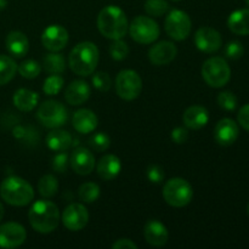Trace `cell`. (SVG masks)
<instances>
[{
  "instance_id": "cell-2",
  "label": "cell",
  "mask_w": 249,
  "mask_h": 249,
  "mask_svg": "<svg viewBox=\"0 0 249 249\" xmlns=\"http://www.w3.org/2000/svg\"><path fill=\"white\" fill-rule=\"evenodd\" d=\"M100 53L97 46L91 41H82L77 44L68 56L70 67L75 74L87 77L92 74L99 63Z\"/></svg>"
},
{
  "instance_id": "cell-41",
  "label": "cell",
  "mask_w": 249,
  "mask_h": 249,
  "mask_svg": "<svg viewBox=\"0 0 249 249\" xmlns=\"http://www.w3.org/2000/svg\"><path fill=\"white\" fill-rule=\"evenodd\" d=\"M170 138L178 145H181L185 143L189 140V130L186 128H182V126H178V128L173 129L172 134H170Z\"/></svg>"
},
{
  "instance_id": "cell-22",
  "label": "cell",
  "mask_w": 249,
  "mask_h": 249,
  "mask_svg": "<svg viewBox=\"0 0 249 249\" xmlns=\"http://www.w3.org/2000/svg\"><path fill=\"white\" fill-rule=\"evenodd\" d=\"M96 170L102 180L109 181V180L116 179L122 170L121 160L114 155L104 156L97 163Z\"/></svg>"
},
{
  "instance_id": "cell-27",
  "label": "cell",
  "mask_w": 249,
  "mask_h": 249,
  "mask_svg": "<svg viewBox=\"0 0 249 249\" xmlns=\"http://www.w3.org/2000/svg\"><path fill=\"white\" fill-rule=\"evenodd\" d=\"M44 70L50 74H62L66 70V61L61 53H51L44 57Z\"/></svg>"
},
{
  "instance_id": "cell-6",
  "label": "cell",
  "mask_w": 249,
  "mask_h": 249,
  "mask_svg": "<svg viewBox=\"0 0 249 249\" xmlns=\"http://www.w3.org/2000/svg\"><path fill=\"white\" fill-rule=\"evenodd\" d=\"M202 77L212 88H221L229 83L231 78L230 66L223 57H211L202 66Z\"/></svg>"
},
{
  "instance_id": "cell-13",
  "label": "cell",
  "mask_w": 249,
  "mask_h": 249,
  "mask_svg": "<svg viewBox=\"0 0 249 249\" xmlns=\"http://www.w3.org/2000/svg\"><path fill=\"white\" fill-rule=\"evenodd\" d=\"M195 44L202 53H213L221 48L223 39L216 29L212 27H201L195 33Z\"/></svg>"
},
{
  "instance_id": "cell-4",
  "label": "cell",
  "mask_w": 249,
  "mask_h": 249,
  "mask_svg": "<svg viewBox=\"0 0 249 249\" xmlns=\"http://www.w3.org/2000/svg\"><path fill=\"white\" fill-rule=\"evenodd\" d=\"M0 196L15 207H24L34 198V190L28 181L18 177H9L0 185Z\"/></svg>"
},
{
  "instance_id": "cell-43",
  "label": "cell",
  "mask_w": 249,
  "mask_h": 249,
  "mask_svg": "<svg viewBox=\"0 0 249 249\" xmlns=\"http://www.w3.org/2000/svg\"><path fill=\"white\" fill-rule=\"evenodd\" d=\"M113 249H138V245L129 238H121L112 245Z\"/></svg>"
},
{
  "instance_id": "cell-20",
  "label": "cell",
  "mask_w": 249,
  "mask_h": 249,
  "mask_svg": "<svg viewBox=\"0 0 249 249\" xmlns=\"http://www.w3.org/2000/svg\"><path fill=\"white\" fill-rule=\"evenodd\" d=\"M182 122L186 128L192 129V130H199V129L204 128L209 122V113L204 107L198 106V105L191 106L185 111L184 116H182Z\"/></svg>"
},
{
  "instance_id": "cell-35",
  "label": "cell",
  "mask_w": 249,
  "mask_h": 249,
  "mask_svg": "<svg viewBox=\"0 0 249 249\" xmlns=\"http://www.w3.org/2000/svg\"><path fill=\"white\" fill-rule=\"evenodd\" d=\"M109 55L116 61H122L126 58V56L129 55L128 44L122 40V39L113 40V43L109 45Z\"/></svg>"
},
{
  "instance_id": "cell-21",
  "label": "cell",
  "mask_w": 249,
  "mask_h": 249,
  "mask_svg": "<svg viewBox=\"0 0 249 249\" xmlns=\"http://www.w3.org/2000/svg\"><path fill=\"white\" fill-rule=\"evenodd\" d=\"M97 117L92 111L87 108L78 109L74 112L72 118L73 128L80 134H89L96 129Z\"/></svg>"
},
{
  "instance_id": "cell-11",
  "label": "cell",
  "mask_w": 249,
  "mask_h": 249,
  "mask_svg": "<svg viewBox=\"0 0 249 249\" xmlns=\"http://www.w3.org/2000/svg\"><path fill=\"white\" fill-rule=\"evenodd\" d=\"M61 220L65 228L70 231H80L89 221V213L83 204L72 203L65 208Z\"/></svg>"
},
{
  "instance_id": "cell-16",
  "label": "cell",
  "mask_w": 249,
  "mask_h": 249,
  "mask_svg": "<svg viewBox=\"0 0 249 249\" xmlns=\"http://www.w3.org/2000/svg\"><path fill=\"white\" fill-rule=\"evenodd\" d=\"M240 129L237 123L231 118H223L218 122L214 129L215 141L221 146H230L237 140Z\"/></svg>"
},
{
  "instance_id": "cell-42",
  "label": "cell",
  "mask_w": 249,
  "mask_h": 249,
  "mask_svg": "<svg viewBox=\"0 0 249 249\" xmlns=\"http://www.w3.org/2000/svg\"><path fill=\"white\" fill-rule=\"evenodd\" d=\"M237 121L243 129L249 131V104L241 107L237 114Z\"/></svg>"
},
{
  "instance_id": "cell-30",
  "label": "cell",
  "mask_w": 249,
  "mask_h": 249,
  "mask_svg": "<svg viewBox=\"0 0 249 249\" xmlns=\"http://www.w3.org/2000/svg\"><path fill=\"white\" fill-rule=\"evenodd\" d=\"M78 197L84 203H94L100 197V187L95 182H84L78 190Z\"/></svg>"
},
{
  "instance_id": "cell-9",
  "label": "cell",
  "mask_w": 249,
  "mask_h": 249,
  "mask_svg": "<svg viewBox=\"0 0 249 249\" xmlns=\"http://www.w3.org/2000/svg\"><path fill=\"white\" fill-rule=\"evenodd\" d=\"M142 90V80L138 72L133 70H123L116 78V91L121 99L131 101L139 97Z\"/></svg>"
},
{
  "instance_id": "cell-28",
  "label": "cell",
  "mask_w": 249,
  "mask_h": 249,
  "mask_svg": "<svg viewBox=\"0 0 249 249\" xmlns=\"http://www.w3.org/2000/svg\"><path fill=\"white\" fill-rule=\"evenodd\" d=\"M17 72V65L11 57L0 55V85H5L14 79Z\"/></svg>"
},
{
  "instance_id": "cell-40",
  "label": "cell",
  "mask_w": 249,
  "mask_h": 249,
  "mask_svg": "<svg viewBox=\"0 0 249 249\" xmlns=\"http://www.w3.org/2000/svg\"><path fill=\"white\" fill-rule=\"evenodd\" d=\"M147 179L152 184H160L164 180V172L162 168L157 164H152L147 168Z\"/></svg>"
},
{
  "instance_id": "cell-25",
  "label": "cell",
  "mask_w": 249,
  "mask_h": 249,
  "mask_svg": "<svg viewBox=\"0 0 249 249\" xmlns=\"http://www.w3.org/2000/svg\"><path fill=\"white\" fill-rule=\"evenodd\" d=\"M228 26L232 33L238 36H249V9L233 11L229 16Z\"/></svg>"
},
{
  "instance_id": "cell-36",
  "label": "cell",
  "mask_w": 249,
  "mask_h": 249,
  "mask_svg": "<svg viewBox=\"0 0 249 249\" xmlns=\"http://www.w3.org/2000/svg\"><path fill=\"white\" fill-rule=\"evenodd\" d=\"M92 85L99 91L107 92L112 87V80L106 72H96L92 75Z\"/></svg>"
},
{
  "instance_id": "cell-7",
  "label": "cell",
  "mask_w": 249,
  "mask_h": 249,
  "mask_svg": "<svg viewBox=\"0 0 249 249\" xmlns=\"http://www.w3.org/2000/svg\"><path fill=\"white\" fill-rule=\"evenodd\" d=\"M128 31L133 40L139 44H152L160 34L157 22L147 16L135 17L131 21Z\"/></svg>"
},
{
  "instance_id": "cell-32",
  "label": "cell",
  "mask_w": 249,
  "mask_h": 249,
  "mask_svg": "<svg viewBox=\"0 0 249 249\" xmlns=\"http://www.w3.org/2000/svg\"><path fill=\"white\" fill-rule=\"evenodd\" d=\"M19 74L22 75L26 79H34V78L38 77L41 72V67L36 61L34 60H27L23 61L21 65L17 67Z\"/></svg>"
},
{
  "instance_id": "cell-15",
  "label": "cell",
  "mask_w": 249,
  "mask_h": 249,
  "mask_svg": "<svg viewBox=\"0 0 249 249\" xmlns=\"http://www.w3.org/2000/svg\"><path fill=\"white\" fill-rule=\"evenodd\" d=\"M178 55V48L172 41L163 40L155 44L148 51V58L155 66L169 65Z\"/></svg>"
},
{
  "instance_id": "cell-46",
  "label": "cell",
  "mask_w": 249,
  "mask_h": 249,
  "mask_svg": "<svg viewBox=\"0 0 249 249\" xmlns=\"http://www.w3.org/2000/svg\"><path fill=\"white\" fill-rule=\"evenodd\" d=\"M245 1H246V4H247L248 6H249V0H245Z\"/></svg>"
},
{
  "instance_id": "cell-39",
  "label": "cell",
  "mask_w": 249,
  "mask_h": 249,
  "mask_svg": "<svg viewBox=\"0 0 249 249\" xmlns=\"http://www.w3.org/2000/svg\"><path fill=\"white\" fill-rule=\"evenodd\" d=\"M68 162H70V160H68V155L65 152V151H63L62 153H57L56 156H53V172L60 173V174L65 173L66 170H67Z\"/></svg>"
},
{
  "instance_id": "cell-44",
  "label": "cell",
  "mask_w": 249,
  "mask_h": 249,
  "mask_svg": "<svg viewBox=\"0 0 249 249\" xmlns=\"http://www.w3.org/2000/svg\"><path fill=\"white\" fill-rule=\"evenodd\" d=\"M6 6H7V0H0V11H2Z\"/></svg>"
},
{
  "instance_id": "cell-10",
  "label": "cell",
  "mask_w": 249,
  "mask_h": 249,
  "mask_svg": "<svg viewBox=\"0 0 249 249\" xmlns=\"http://www.w3.org/2000/svg\"><path fill=\"white\" fill-rule=\"evenodd\" d=\"M164 28L168 36L174 40H185L191 33V18L182 10H172L165 18Z\"/></svg>"
},
{
  "instance_id": "cell-17",
  "label": "cell",
  "mask_w": 249,
  "mask_h": 249,
  "mask_svg": "<svg viewBox=\"0 0 249 249\" xmlns=\"http://www.w3.org/2000/svg\"><path fill=\"white\" fill-rule=\"evenodd\" d=\"M70 163L77 174L89 175L95 168V157L88 148L78 147L73 151Z\"/></svg>"
},
{
  "instance_id": "cell-26",
  "label": "cell",
  "mask_w": 249,
  "mask_h": 249,
  "mask_svg": "<svg viewBox=\"0 0 249 249\" xmlns=\"http://www.w3.org/2000/svg\"><path fill=\"white\" fill-rule=\"evenodd\" d=\"M14 105L22 112H31L36 107L39 95L29 89H18L14 95Z\"/></svg>"
},
{
  "instance_id": "cell-23",
  "label": "cell",
  "mask_w": 249,
  "mask_h": 249,
  "mask_svg": "<svg viewBox=\"0 0 249 249\" xmlns=\"http://www.w3.org/2000/svg\"><path fill=\"white\" fill-rule=\"evenodd\" d=\"M6 49L15 57H23L29 50V41L26 34L22 32H10L6 36Z\"/></svg>"
},
{
  "instance_id": "cell-29",
  "label": "cell",
  "mask_w": 249,
  "mask_h": 249,
  "mask_svg": "<svg viewBox=\"0 0 249 249\" xmlns=\"http://www.w3.org/2000/svg\"><path fill=\"white\" fill-rule=\"evenodd\" d=\"M38 191L45 198H51L58 191V181L53 175H44L38 182Z\"/></svg>"
},
{
  "instance_id": "cell-38",
  "label": "cell",
  "mask_w": 249,
  "mask_h": 249,
  "mask_svg": "<svg viewBox=\"0 0 249 249\" xmlns=\"http://www.w3.org/2000/svg\"><path fill=\"white\" fill-rule=\"evenodd\" d=\"M243 53H245V48L240 41H230L225 48L226 57L231 58V60H238L242 57Z\"/></svg>"
},
{
  "instance_id": "cell-14",
  "label": "cell",
  "mask_w": 249,
  "mask_h": 249,
  "mask_svg": "<svg viewBox=\"0 0 249 249\" xmlns=\"http://www.w3.org/2000/svg\"><path fill=\"white\" fill-rule=\"evenodd\" d=\"M27 238L26 229L17 223H6L0 226V247L17 248L24 243Z\"/></svg>"
},
{
  "instance_id": "cell-19",
  "label": "cell",
  "mask_w": 249,
  "mask_h": 249,
  "mask_svg": "<svg viewBox=\"0 0 249 249\" xmlns=\"http://www.w3.org/2000/svg\"><path fill=\"white\" fill-rule=\"evenodd\" d=\"M91 90L84 80H74L66 88L65 99L72 106H80L89 100Z\"/></svg>"
},
{
  "instance_id": "cell-24",
  "label": "cell",
  "mask_w": 249,
  "mask_h": 249,
  "mask_svg": "<svg viewBox=\"0 0 249 249\" xmlns=\"http://www.w3.org/2000/svg\"><path fill=\"white\" fill-rule=\"evenodd\" d=\"M46 145L50 150L56 151V152H63L73 145L72 136L68 131L56 128L46 136Z\"/></svg>"
},
{
  "instance_id": "cell-3",
  "label": "cell",
  "mask_w": 249,
  "mask_h": 249,
  "mask_svg": "<svg viewBox=\"0 0 249 249\" xmlns=\"http://www.w3.org/2000/svg\"><path fill=\"white\" fill-rule=\"evenodd\" d=\"M29 224L40 233H50L57 229L60 224V212L57 206L50 201L40 199L33 203L28 212Z\"/></svg>"
},
{
  "instance_id": "cell-1",
  "label": "cell",
  "mask_w": 249,
  "mask_h": 249,
  "mask_svg": "<svg viewBox=\"0 0 249 249\" xmlns=\"http://www.w3.org/2000/svg\"><path fill=\"white\" fill-rule=\"evenodd\" d=\"M97 28L102 36L111 40L124 38L129 29L125 12L116 5L105 6L97 16Z\"/></svg>"
},
{
  "instance_id": "cell-8",
  "label": "cell",
  "mask_w": 249,
  "mask_h": 249,
  "mask_svg": "<svg viewBox=\"0 0 249 249\" xmlns=\"http://www.w3.org/2000/svg\"><path fill=\"white\" fill-rule=\"evenodd\" d=\"M36 117L41 125L49 129H56L65 125L68 116L63 104L56 100H48L39 106Z\"/></svg>"
},
{
  "instance_id": "cell-45",
  "label": "cell",
  "mask_w": 249,
  "mask_h": 249,
  "mask_svg": "<svg viewBox=\"0 0 249 249\" xmlns=\"http://www.w3.org/2000/svg\"><path fill=\"white\" fill-rule=\"evenodd\" d=\"M2 216H4V207L0 203V221L2 220Z\"/></svg>"
},
{
  "instance_id": "cell-48",
  "label": "cell",
  "mask_w": 249,
  "mask_h": 249,
  "mask_svg": "<svg viewBox=\"0 0 249 249\" xmlns=\"http://www.w3.org/2000/svg\"><path fill=\"white\" fill-rule=\"evenodd\" d=\"M248 214H249V206H248Z\"/></svg>"
},
{
  "instance_id": "cell-31",
  "label": "cell",
  "mask_w": 249,
  "mask_h": 249,
  "mask_svg": "<svg viewBox=\"0 0 249 249\" xmlns=\"http://www.w3.org/2000/svg\"><path fill=\"white\" fill-rule=\"evenodd\" d=\"M63 84H65V80L60 74H51L44 80L43 91L49 96H53L62 90Z\"/></svg>"
},
{
  "instance_id": "cell-34",
  "label": "cell",
  "mask_w": 249,
  "mask_h": 249,
  "mask_svg": "<svg viewBox=\"0 0 249 249\" xmlns=\"http://www.w3.org/2000/svg\"><path fill=\"white\" fill-rule=\"evenodd\" d=\"M89 146L96 152H104L111 146V139L106 133H96L89 139Z\"/></svg>"
},
{
  "instance_id": "cell-33",
  "label": "cell",
  "mask_w": 249,
  "mask_h": 249,
  "mask_svg": "<svg viewBox=\"0 0 249 249\" xmlns=\"http://www.w3.org/2000/svg\"><path fill=\"white\" fill-rule=\"evenodd\" d=\"M145 11L150 16L160 17L169 11V4L167 0H146Z\"/></svg>"
},
{
  "instance_id": "cell-12",
  "label": "cell",
  "mask_w": 249,
  "mask_h": 249,
  "mask_svg": "<svg viewBox=\"0 0 249 249\" xmlns=\"http://www.w3.org/2000/svg\"><path fill=\"white\" fill-rule=\"evenodd\" d=\"M41 43L44 48L51 53H58L63 50L68 44V32L60 24H51L44 29L41 34Z\"/></svg>"
},
{
  "instance_id": "cell-18",
  "label": "cell",
  "mask_w": 249,
  "mask_h": 249,
  "mask_svg": "<svg viewBox=\"0 0 249 249\" xmlns=\"http://www.w3.org/2000/svg\"><path fill=\"white\" fill-rule=\"evenodd\" d=\"M143 236L146 242L156 248H160L167 245L169 232L164 224L158 220H148L143 228Z\"/></svg>"
},
{
  "instance_id": "cell-47",
  "label": "cell",
  "mask_w": 249,
  "mask_h": 249,
  "mask_svg": "<svg viewBox=\"0 0 249 249\" xmlns=\"http://www.w3.org/2000/svg\"><path fill=\"white\" fill-rule=\"evenodd\" d=\"M173 1H179V0H173Z\"/></svg>"
},
{
  "instance_id": "cell-37",
  "label": "cell",
  "mask_w": 249,
  "mask_h": 249,
  "mask_svg": "<svg viewBox=\"0 0 249 249\" xmlns=\"http://www.w3.org/2000/svg\"><path fill=\"white\" fill-rule=\"evenodd\" d=\"M218 104L225 111H233L237 107V97L231 91H223L218 95Z\"/></svg>"
},
{
  "instance_id": "cell-5",
  "label": "cell",
  "mask_w": 249,
  "mask_h": 249,
  "mask_svg": "<svg viewBox=\"0 0 249 249\" xmlns=\"http://www.w3.org/2000/svg\"><path fill=\"white\" fill-rule=\"evenodd\" d=\"M163 197L169 206L181 208L194 198V189L187 180L174 178L168 180L163 187Z\"/></svg>"
}]
</instances>
